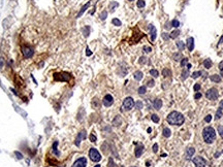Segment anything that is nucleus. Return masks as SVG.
<instances>
[{
	"label": "nucleus",
	"instance_id": "59",
	"mask_svg": "<svg viewBox=\"0 0 223 167\" xmlns=\"http://www.w3.org/2000/svg\"><path fill=\"white\" fill-rule=\"evenodd\" d=\"M151 131H152V129H151V128H148V132H149V133H151Z\"/></svg>",
	"mask_w": 223,
	"mask_h": 167
},
{
	"label": "nucleus",
	"instance_id": "52",
	"mask_svg": "<svg viewBox=\"0 0 223 167\" xmlns=\"http://www.w3.org/2000/svg\"><path fill=\"white\" fill-rule=\"evenodd\" d=\"M153 152H154V153H157V152H158V144H157V143H155V144L153 145Z\"/></svg>",
	"mask_w": 223,
	"mask_h": 167
},
{
	"label": "nucleus",
	"instance_id": "60",
	"mask_svg": "<svg viewBox=\"0 0 223 167\" xmlns=\"http://www.w3.org/2000/svg\"><path fill=\"white\" fill-rule=\"evenodd\" d=\"M219 155H220V154H219V153H217V154H215V157L217 158V157H219Z\"/></svg>",
	"mask_w": 223,
	"mask_h": 167
},
{
	"label": "nucleus",
	"instance_id": "11",
	"mask_svg": "<svg viewBox=\"0 0 223 167\" xmlns=\"http://www.w3.org/2000/svg\"><path fill=\"white\" fill-rule=\"evenodd\" d=\"M102 102H103V105H104V106L109 107V106H111V105L114 103V98H113V96H112V95L108 94V95H105V96H104V98H103Z\"/></svg>",
	"mask_w": 223,
	"mask_h": 167
},
{
	"label": "nucleus",
	"instance_id": "37",
	"mask_svg": "<svg viewBox=\"0 0 223 167\" xmlns=\"http://www.w3.org/2000/svg\"><path fill=\"white\" fill-rule=\"evenodd\" d=\"M221 117H222V109L219 108V109L216 112V119H217V120H218V119H221Z\"/></svg>",
	"mask_w": 223,
	"mask_h": 167
},
{
	"label": "nucleus",
	"instance_id": "3",
	"mask_svg": "<svg viewBox=\"0 0 223 167\" xmlns=\"http://www.w3.org/2000/svg\"><path fill=\"white\" fill-rule=\"evenodd\" d=\"M54 79L58 81H69L71 79V74L68 72H57L54 73Z\"/></svg>",
	"mask_w": 223,
	"mask_h": 167
},
{
	"label": "nucleus",
	"instance_id": "27",
	"mask_svg": "<svg viewBox=\"0 0 223 167\" xmlns=\"http://www.w3.org/2000/svg\"><path fill=\"white\" fill-rule=\"evenodd\" d=\"M112 23H113L115 26H117V27H119V26L122 25V22H121L119 19H113V20H112Z\"/></svg>",
	"mask_w": 223,
	"mask_h": 167
},
{
	"label": "nucleus",
	"instance_id": "21",
	"mask_svg": "<svg viewBox=\"0 0 223 167\" xmlns=\"http://www.w3.org/2000/svg\"><path fill=\"white\" fill-rule=\"evenodd\" d=\"M212 61H211V59H206L204 61H203V66H204V68H207V69H209V68H211L212 67Z\"/></svg>",
	"mask_w": 223,
	"mask_h": 167
},
{
	"label": "nucleus",
	"instance_id": "38",
	"mask_svg": "<svg viewBox=\"0 0 223 167\" xmlns=\"http://www.w3.org/2000/svg\"><path fill=\"white\" fill-rule=\"evenodd\" d=\"M187 63H188V59H187V58H183L182 61H181V66H182V67H185V66L187 65Z\"/></svg>",
	"mask_w": 223,
	"mask_h": 167
},
{
	"label": "nucleus",
	"instance_id": "34",
	"mask_svg": "<svg viewBox=\"0 0 223 167\" xmlns=\"http://www.w3.org/2000/svg\"><path fill=\"white\" fill-rule=\"evenodd\" d=\"M181 59H182V55L180 53H177V54L174 55V60L175 61H180Z\"/></svg>",
	"mask_w": 223,
	"mask_h": 167
},
{
	"label": "nucleus",
	"instance_id": "1",
	"mask_svg": "<svg viewBox=\"0 0 223 167\" xmlns=\"http://www.w3.org/2000/svg\"><path fill=\"white\" fill-rule=\"evenodd\" d=\"M166 121L170 125H173V126H181L183 125L184 121H185V118L184 116L179 113V112H172L167 118H166Z\"/></svg>",
	"mask_w": 223,
	"mask_h": 167
},
{
	"label": "nucleus",
	"instance_id": "19",
	"mask_svg": "<svg viewBox=\"0 0 223 167\" xmlns=\"http://www.w3.org/2000/svg\"><path fill=\"white\" fill-rule=\"evenodd\" d=\"M210 78H211V80L214 81V82H220V81H221V76L218 75V74H213V75H211Z\"/></svg>",
	"mask_w": 223,
	"mask_h": 167
},
{
	"label": "nucleus",
	"instance_id": "20",
	"mask_svg": "<svg viewBox=\"0 0 223 167\" xmlns=\"http://www.w3.org/2000/svg\"><path fill=\"white\" fill-rule=\"evenodd\" d=\"M82 31H83L84 36H85V37H88L89 34H90V27H89V26H85V27L82 29Z\"/></svg>",
	"mask_w": 223,
	"mask_h": 167
},
{
	"label": "nucleus",
	"instance_id": "64",
	"mask_svg": "<svg viewBox=\"0 0 223 167\" xmlns=\"http://www.w3.org/2000/svg\"><path fill=\"white\" fill-rule=\"evenodd\" d=\"M222 153H223V152H222Z\"/></svg>",
	"mask_w": 223,
	"mask_h": 167
},
{
	"label": "nucleus",
	"instance_id": "41",
	"mask_svg": "<svg viewBox=\"0 0 223 167\" xmlns=\"http://www.w3.org/2000/svg\"><path fill=\"white\" fill-rule=\"evenodd\" d=\"M142 50H144V52H145V53H151V51H152V48L145 45V47L142 48Z\"/></svg>",
	"mask_w": 223,
	"mask_h": 167
},
{
	"label": "nucleus",
	"instance_id": "61",
	"mask_svg": "<svg viewBox=\"0 0 223 167\" xmlns=\"http://www.w3.org/2000/svg\"><path fill=\"white\" fill-rule=\"evenodd\" d=\"M220 75H221V76L223 77V70H221V74H220Z\"/></svg>",
	"mask_w": 223,
	"mask_h": 167
},
{
	"label": "nucleus",
	"instance_id": "62",
	"mask_svg": "<svg viewBox=\"0 0 223 167\" xmlns=\"http://www.w3.org/2000/svg\"><path fill=\"white\" fill-rule=\"evenodd\" d=\"M95 167H100V165H99V164H97V165H96Z\"/></svg>",
	"mask_w": 223,
	"mask_h": 167
},
{
	"label": "nucleus",
	"instance_id": "53",
	"mask_svg": "<svg viewBox=\"0 0 223 167\" xmlns=\"http://www.w3.org/2000/svg\"><path fill=\"white\" fill-rule=\"evenodd\" d=\"M86 55H87V56H91V55H92V52L90 51V49H89V48H87V49H86Z\"/></svg>",
	"mask_w": 223,
	"mask_h": 167
},
{
	"label": "nucleus",
	"instance_id": "47",
	"mask_svg": "<svg viewBox=\"0 0 223 167\" xmlns=\"http://www.w3.org/2000/svg\"><path fill=\"white\" fill-rule=\"evenodd\" d=\"M204 121H206L207 123H210V122L212 121V116H211V115H208V116L204 118Z\"/></svg>",
	"mask_w": 223,
	"mask_h": 167
},
{
	"label": "nucleus",
	"instance_id": "13",
	"mask_svg": "<svg viewBox=\"0 0 223 167\" xmlns=\"http://www.w3.org/2000/svg\"><path fill=\"white\" fill-rule=\"evenodd\" d=\"M186 45H187V48H188V50H189L190 52L193 51V49H194V38H193V37H188L187 42H186Z\"/></svg>",
	"mask_w": 223,
	"mask_h": 167
},
{
	"label": "nucleus",
	"instance_id": "2",
	"mask_svg": "<svg viewBox=\"0 0 223 167\" xmlns=\"http://www.w3.org/2000/svg\"><path fill=\"white\" fill-rule=\"evenodd\" d=\"M202 137L204 142L207 143H213L214 140L216 139V132L214 130V128L212 127H206L202 130Z\"/></svg>",
	"mask_w": 223,
	"mask_h": 167
},
{
	"label": "nucleus",
	"instance_id": "17",
	"mask_svg": "<svg viewBox=\"0 0 223 167\" xmlns=\"http://www.w3.org/2000/svg\"><path fill=\"white\" fill-rule=\"evenodd\" d=\"M153 105H154V108H155V109H160V108L162 107V100H160V99H155Z\"/></svg>",
	"mask_w": 223,
	"mask_h": 167
},
{
	"label": "nucleus",
	"instance_id": "45",
	"mask_svg": "<svg viewBox=\"0 0 223 167\" xmlns=\"http://www.w3.org/2000/svg\"><path fill=\"white\" fill-rule=\"evenodd\" d=\"M193 90H194L195 92H197V91L200 90V85H199V84H195L194 87H193Z\"/></svg>",
	"mask_w": 223,
	"mask_h": 167
},
{
	"label": "nucleus",
	"instance_id": "55",
	"mask_svg": "<svg viewBox=\"0 0 223 167\" xmlns=\"http://www.w3.org/2000/svg\"><path fill=\"white\" fill-rule=\"evenodd\" d=\"M219 68H220V70H223V61H221L219 63Z\"/></svg>",
	"mask_w": 223,
	"mask_h": 167
},
{
	"label": "nucleus",
	"instance_id": "48",
	"mask_svg": "<svg viewBox=\"0 0 223 167\" xmlns=\"http://www.w3.org/2000/svg\"><path fill=\"white\" fill-rule=\"evenodd\" d=\"M147 62V58H145V57H140L139 58V63L140 64H144V63H146Z\"/></svg>",
	"mask_w": 223,
	"mask_h": 167
},
{
	"label": "nucleus",
	"instance_id": "56",
	"mask_svg": "<svg viewBox=\"0 0 223 167\" xmlns=\"http://www.w3.org/2000/svg\"><path fill=\"white\" fill-rule=\"evenodd\" d=\"M222 42H223V35H222V36L220 37V39H219V42H218V44H221Z\"/></svg>",
	"mask_w": 223,
	"mask_h": 167
},
{
	"label": "nucleus",
	"instance_id": "31",
	"mask_svg": "<svg viewBox=\"0 0 223 167\" xmlns=\"http://www.w3.org/2000/svg\"><path fill=\"white\" fill-rule=\"evenodd\" d=\"M147 92V88H146V86H141V87H139L138 88V94H145Z\"/></svg>",
	"mask_w": 223,
	"mask_h": 167
},
{
	"label": "nucleus",
	"instance_id": "44",
	"mask_svg": "<svg viewBox=\"0 0 223 167\" xmlns=\"http://www.w3.org/2000/svg\"><path fill=\"white\" fill-rule=\"evenodd\" d=\"M218 132H219V134H220V136L221 137H223V126H218Z\"/></svg>",
	"mask_w": 223,
	"mask_h": 167
},
{
	"label": "nucleus",
	"instance_id": "4",
	"mask_svg": "<svg viewBox=\"0 0 223 167\" xmlns=\"http://www.w3.org/2000/svg\"><path fill=\"white\" fill-rule=\"evenodd\" d=\"M89 157H90V159H91L93 162H99V161L101 160V155H100V153H99L96 149H94V147L90 149V151H89Z\"/></svg>",
	"mask_w": 223,
	"mask_h": 167
},
{
	"label": "nucleus",
	"instance_id": "24",
	"mask_svg": "<svg viewBox=\"0 0 223 167\" xmlns=\"http://www.w3.org/2000/svg\"><path fill=\"white\" fill-rule=\"evenodd\" d=\"M162 75H163L164 77H168V76L172 75V71H171L168 68H164V69L162 70Z\"/></svg>",
	"mask_w": 223,
	"mask_h": 167
},
{
	"label": "nucleus",
	"instance_id": "50",
	"mask_svg": "<svg viewBox=\"0 0 223 167\" xmlns=\"http://www.w3.org/2000/svg\"><path fill=\"white\" fill-rule=\"evenodd\" d=\"M109 166L110 167H115L116 165H115V163L113 162V159L112 158H110V162H109Z\"/></svg>",
	"mask_w": 223,
	"mask_h": 167
},
{
	"label": "nucleus",
	"instance_id": "6",
	"mask_svg": "<svg viewBox=\"0 0 223 167\" xmlns=\"http://www.w3.org/2000/svg\"><path fill=\"white\" fill-rule=\"evenodd\" d=\"M134 105H135L134 100L131 97H126L124 99V101H123V109L124 110H130V109L133 108Z\"/></svg>",
	"mask_w": 223,
	"mask_h": 167
},
{
	"label": "nucleus",
	"instance_id": "43",
	"mask_svg": "<svg viewBox=\"0 0 223 167\" xmlns=\"http://www.w3.org/2000/svg\"><path fill=\"white\" fill-rule=\"evenodd\" d=\"M89 138H90V140H91L92 142H96V140H97V137H96L94 134H90Z\"/></svg>",
	"mask_w": 223,
	"mask_h": 167
},
{
	"label": "nucleus",
	"instance_id": "22",
	"mask_svg": "<svg viewBox=\"0 0 223 167\" xmlns=\"http://www.w3.org/2000/svg\"><path fill=\"white\" fill-rule=\"evenodd\" d=\"M180 33H181V31L177 29V30H174V31L170 34V36H171V38H174V39H175V38H177V37L180 35Z\"/></svg>",
	"mask_w": 223,
	"mask_h": 167
},
{
	"label": "nucleus",
	"instance_id": "7",
	"mask_svg": "<svg viewBox=\"0 0 223 167\" xmlns=\"http://www.w3.org/2000/svg\"><path fill=\"white\" fill-rule=\"evenodd\" d=\"M192 162L194 163L195 167H206V165H207V161L202 157H199V156L193 158Z\"/></svg>",
	"mask_w": 223,
	"mask_h": 167
},
{
	"label": "nucleus",
	"instance_id": "46",
	"mask_svg": "<svg viewBox=\"0 0 223 167\" xmlns=\"http://www.w3.org/2000/svg\"><path fill=\"white\" fill-rule=\"evenodd\" d=\"M162 37H163V39H164V40H168V39L171 38L170 34H167V33H162Z\"/></svg>",
	"mask_w": 223,
	"mask_h": 167
},
{
	"label": "nucleus",
	"instance_id": "10",
	"mask_svg": "<svg viewBox=\"0 0 223 167\" xmlns=\"http://www.w3.org/2000/svg\"><path fill=\"white\" fill-rule=\"evenodd\" d=\"M86 165H87V159L85 157H82V158H79L76 162H74L71 167H85Z\"/></svg>",
	"mask_w": 223,
	"mask_h": 167
},
{
	"label": "nucleus",
	"instance_id": "42",
	"mask_svg": "<svg viewBox=\"0 0 223 167\" xmlns=\"http://www.w3.org/2000/svg\"><path fill=\"white\" fill-rule=\"evenodd\" d=\"M142 102L141 101H137L136 103H135V106H136V108H138V109H141L142 108Z\"/></svg>",
	"mask_w": 223,
	"mask_h": 167
},
{
	"label": "nucleus",
	"instance_id": "39",
	"mask_svg": "<svg viewBox=\"0 0 223 167\" xmlns=\"http://www.w3.org/2000/svg\"><path fill=\"white\" fill-rule=\"evenodd\" d=\"M151 119H152V121H153L154 123H158V122H159V118H158L157 115H152Z\"/></svg>",
	"mask_w": 223,
	"mask_h": 167
},
{
	"label": "nucleus",
	"instance_id": "29",
	"mask_svg": "<svg viewBox=\"0 0 223 167\" xmlns=\"http://www.w3.org/2000/svg\"><path fill=\"white\" fill-rule=\"evenodd\" d=\"M188 76H189V70L188 69L187 70H183V72H182V79L185 80Z\"/></svg>",
	"mask_w": 223,
	"mask_h": 167
},
{
	"label": "nucleus",
	"instance_id": "35",
	"mask_svg": "<svg viewBox=\"0 0 223 167\" xmlns=\"http://www.w3.org/2000/svg\"><path fill=\"white\" fill-rule=\"evenodd\" d=\"M147 86H148V87H150V88L154 87V86H155V81H154V79H150V80H148V82H147Z\"/></svg>",
	"mask_w": 223,
	"mask_h": 167
},
{
	"label": "nucleus",
	"instance_id": "25",
	"mask_svg": "<svg viewBox=\"0 0 223 167\" xmlns=\"http://www.w3.org/2000/svg\"><path fill=\"white\" fill-rule=\"evenodd\" d=\"M177 47H178V49H179L180 51H184V50H185V48H186L185 43H184L183 41H181V40L177 42Z\"/></svg>",
	"mask_w": 223,
	"mask_h": 167
},
{
	"label": "nucleus",
	"instance_id": "9",
	"mask_svg": "<svg viewBox=\"0 0 223 167\" xmlns=\"http://www.w3.org/2000/svg\"><path fill=\"white\" fill-rule=\"evenodd\" d=\"M86 137H87V133H86V131H85V130H82V131L78 134V136H77V138H76V141H74L76 145H77V146H80L81 141L84 140Z\"/></svg>",
	"mask_w": 223,
	"mask_h": 167
},
{
	"label": "nucleus",
	"instance_id": "30",
	"mask_svg": "<svg viewBox=\"0 0 223 167\" xmlns=\"http://www.w3.org/2000/svg\"><path fill=\"white\" fill-rule=\"evenodd\" d=\"M57 145H58V141H55L54 144H53V152H54V154H56L57 156H59L60 153L57 151Z\"/></svg>",
	"mask_w": 223,
	"mask_h": 167
},
{
	"label": "nucleus",
	"instance_id": "32",
	"mask_svg": "<svg viewBox=\"0 0 223 167\" xmlns=\"http://www.w3.org/2000/svg\"><path fill=\"white\" fill-rule=\"evenodd\" d=\"M145 5H146V3H145L144 0H138L137 1V7L138 8H142V7H145Z\"/></svg>",
	"mask_w": 223,
	"mask_h": 167
},
{
	"label": "nucleus",
	"instance_id": "33",
	"mask_svg": "<svg viewBox=\"0 0 223 167\" xmlns=\"http://www.w3.org/2000/svg\"><path fill=\"white\" fill-rule=\"evenodd\" d=\"M201 73H202L201 71H194V72L191 74V76H192V78H197L198 76H200Z\"/></svg>",
	"mask_w": 223,
	"mask_h": 167
},
{
	"label": "nucleus",
	"instance_id": "63",
	"mask_svg": "<svg viewBox=\"0 0 223 167\" xmlns=\"http://www.w3.org/2000/svg\"><path fill=\"white\" fill-rule=\"evenodd\" d=\"M128 1H134V0H128Z\"/></svg>",
	"mask_w": 223,
	"mask_h": 167
},
{
	"label": "nucleus",
	"instance_id": "23",
	"mask_svg": "<svg viewBox=\"0 0 223 167\" xmlns=\"http://www.w3.org/2000/svg\"><path fill=\"white\" fill-rule=\"evenodd\" d=\"M113 124H114L115 126H120V125L122 124V120H121L120 116H117V117L115 118V120L113 121Z\"/></svg>",
	"mask_w": 223,
	"mask_h": 167
},
{
	"label": "nucleus",
	"instance_id": "36",
	"mask_svg": "<svg viewBox=\"0 0 223 167\" xmlns=\"http://www.w3.org/2000/svg\"><path fill=\"white\" fill-rule=\"evenodd\" d=\"M172 25H173V27L178 28V27L180 26V22H179L178 20H173V21H172Z\"/></svg>",
	"mask_w": 223,
	"mask_h": 167
},
{
	"label": "nucleus",
	"instance_id": "8",
	"mask_svg": "<svg viewBox=\"0 0 223 167\" xmlns=\"http://www.w3.org/2000/svg\"><path fill=\"white\" fill-rule=\"evenodd\" d=\"M22 54L25 58H31L34 54V51L30 47H23L22 48Z\"/></svg>",
	"mask_w": 223,
	"mask_h": 167
},
{
	"label": "nucleus",
	"instance_id": "15",
	"mask_svg": "<svg viewBox=\"0 0 223 167\" xmlns=\"http://www.w3.org/2000/svg\"><path fill=\"white\" fill-rule=\"evenodd\" d=\"M194 153H195V150H194V147H188V149H187V151H186V154H185V157H186V159H187V160L191 159V157L194 155Z\"/></svg>",
	"mask_w": 223,
	"mask_h": 167
},
{
	"label": "nucleus",
	"instance_id": "51",
	"mask_svg": "<svg viewBox=\"0 0 223 167\" xmlns=\"http://www.w3.org/2000/svg\"><path fill=\"white\" fill-rule=\"evenodd\" d=\"M194 98H195V99H200V98H201V93L197 92V93L194 95Z\"/></svg>",
	"mask_w": 223,
	"mask_h": 167
},
{
	"label": "nucleus",
	"instance_id": "18",
	"mask_svg": "<svg viewBox=\"0 0 223 167\" xmlns=\"http://www.w3.org/2000/svg\"><path fill=\"white\" fill-rule=\"evenodd\" d=\"M89 5H90V2H88V3H86V4H85V5H84V6L82 7V10L80 11V13L78 14V16H77V18H80V17H81V16H82V15H83V14H84L85 12H86V10H87V8L89 7Z\"/></svg>",
	"mask_w": 223,
	"mask_h": 167
},
{
	"label": "nucleus",
	"instance_id": "16",
	"mask_svg": "<svg viewBox=\"0 0 223 167\" xmlns=\"http://www.w3.org/2000/svg\"><path fill=\"white\" fill-rule=\"evenodd\" d=\"M133 77H134V79H135V80H141V78L144 77V74H142V72H141V71L137 70V71H135V72H134V74H133Z\"/></svg>",
	"mask_w": 223,
	"mask_h": 167
},
{
	"label": "nucleus",
	"instance_id": "26",
	"mask_svg": "<svg viewBox=\"0 0 223 167\" xmlns=\"http://www.w3.org/2000/svg\"><path fill=\"white\" fill-rule=\"evenodd\" d=\"M171 135H172L171 129H168V128H164V129H163V136L166 137V138H168Z\"/></svg>",
	"mask_w": 223,
	"mask_h": 167
},
{
	"label": "nucleus",
	"instance_id": "28",
	"mask_svg": "<svg viewBox=\"0 0 223 167\" xmlns=\"http://www.w3.org/2000/svg\"><path fill=\"white\" fill-rule=\"evenodd\" d=\"M150 74H151L153 77H158L159 72H158V70H156V69H151V70H150Z\"/></svg>",
	"mask_w": 223,
	"mask_h": 167
},
{
	"label": "nucleus",
	"instance_id": "58",
	"mask_svg": "<svg viewBox=\"0 0 223 167\" xmlns=\"http://www.w3.org/2000/svg\"><path fill=\"white\" fill-rule=\"evenodd\" d=\"M186 66H187V69H188V70H189V69H190V68L192 67V66H191V64H187Z\"/></svg>",
	"mask_w": 223,
	"mask_h": 167
},
{
	"label": "nucleus",
	"instance_id": "14",
	"mask_svg": "<svg viewBox=\"0 0 223 167\" xmlns=\"http://www.w3.org/2000/svg\"><path fill=\"white\" fill-rule=\"evenodd\" d=\"M142 153H144V145H142V144H138V145L135 147V152H134L135 157H136V158H139Z\"/></svg>",
	"mask_w": 223,
	"mask_h": 167
},
{
	"label": "nucleus",
	"instance_id": "40",
	"mask_svg": "<svg viewBox=\"0 0 223 167\" xmlns=\"http://www.w3.org/2000/svg\"><path fill=\"white\" fill-rule=\"evenodd\" d=\"M106 17H108V13L104 11V12H102L101 14H100V19L103 21V20H105L106 19Z\"/></svg>",
	"mask_w": 223,
	"mask_h": 167
},
{
	"label": "nucleus",
	"instance_id": "49",
	"mask_svg": "<svg viewBox=\"0 0 223 167\" xmlns=\"http://www.w3.org/2000/svg\"><path fill=\"white\" fill-rule=\"evenodd\" d=\"M15 155L18 157V159H23V155H22L21 153H19V152L16 151V152H15Z\"/></svg>",
	"mask_w": 223,
	"mask_h": 167
},
{
	"label": "nucleus",
	"instance_id": "57",
	"mask_svg": "<svg viewBox=\"0 0 223 167\" xmlns=\"http://www.w3.org/2000/svg\"><path fill=\"white\" fill-rule=\"evenodd\" d=\"M220 108H221V109H223V100L220 102Z\"/></svg>",
	"mask_w": 223,
	"mask_h": 167
},
{
	"label": "nucleus",
	"instance_id": "5",
	"mask_svg": "<svg viewBox=\"0 0 223 167\" xmlns=\"http://www.w3.org/2000/svg\"><path fill=\"white\" fill-rule=\"evenodd\" d=\"M206 97H207L209 100H216V99L219 97L218 90L215 89V88H211V89H209V90L206 92Z\"/></svg>",
	"mask_w": 223,
	"mask_h": 167
},
{
	"label": "nucleus",
	"instance_id": "54",
	"mask_svg": "<svg viewBox=\"0 0 223 167\" xmlns=\"http://www.w3.org/2000/svg\"><path fill=\"white\" fill-rule=\"evenodd\" d=\"M3 65H4V61H3L2 58H0V69H1V68L3 67Z\"/></svg>",
	"mask_w": 223,
	"mask_h": 167
},
{
	"label": "nucleus",
	"instance_id": "12",
	"mask_svg": "<svg viewBox=\"0 0 223 167\" xmlns=\"http://www.w3.org/2000/svg\"><path fill=\"white\" fill-rule=\"evenodd\" d=\"M150 35H151V40L155 41L156 36H157V31H156L155 26H153V25H150Z\"/></svg>",
	"mask_w": 223,
	"mask_h": 167
}]
</instances>
